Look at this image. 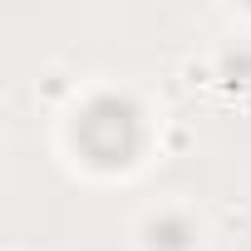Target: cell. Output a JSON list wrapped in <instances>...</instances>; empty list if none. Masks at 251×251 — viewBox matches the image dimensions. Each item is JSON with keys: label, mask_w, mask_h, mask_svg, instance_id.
<instances>
[{"label": "cell", "mask_w": 251, "mask_h": 251, "mask_svg": "<svg viewBox=\"0 0 251 251\" xmlns=\"http://www.w3.org/2000/svg\"><path fill=\"white\" fill-rule=\"evenodd\" d=\"M74 143L94 168H128L143 153V108L128 94H94L74 118Z\"/></svg>", "instance_id": "obj_1"}, {"label": "cell", "mask_w": 251, "mask_h": 251, "mask_svg": "<svg viewBox=\"0 0 251 251\" xmlns=\"http://www.w3.org/2000/svg\"><path fill=\"white\" fill-rule=\"evenodd\" d=\"M148 236H153V246H158V251H187L197 231H192V222H187V217H158Z\"/></svg>", "instance_id": "obj_2"}]
</instances>
